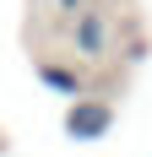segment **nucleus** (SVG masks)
Instances as JSON below:
<instances>
[{"mask_svg":"<svg viewBox=\"0 0 152 157\" xmlns=\"http://www.w3.org/2000/svg\"><path fill=\"white\" fill-rule=\"evenodd\" d=\"M109 119H114V114H109L103 103H76V109L65 114V130H71L76 141H98V136L109 130Z\"/></svg>","mask_w":152,"mask_h":157,"instance_id":"nucleus-1","label":"nucleus"},{"mask_svg":"<svg viewBox=\"0 0 152 157\" xmlns=\"http://www.w3.org/2000/svg\"><path fill=\"white\" fill-rule=\"evenodd\" d=\"M76 44L87 49V54H98V49H103V22H98V16H82V22H76Z\"/></svg>","mask_w":152,"mask_h":157,"instance_id":"nucleus-2","label":"nucleus"},{"mask_svg":"<svg viewBox=\"0 0 152 157\" xmlns=\"http://www.w3.org/2000/svg\"><path fill=\"white\" fill-rule=\"evenodd\" d=\"M44 81L54 87V92H76V76H71V71H60V65H44Z\"/></svg>","mask_w":152,"mask_h":157,"instance_id":"nucleus-3","label":"nucleus"},{"mask_svg":"<svg viewBox=\"0 0 152 157\" xmlns=\"http://www.w3.org/2000/svg\"><path fill=\"white\" fill-rule=\"evenodd\" d=\"M60 6H65V11H76V0H60Z\"/></svg>","mask_w":152,"mask_h":157,"instance_id":"nucleus-4","label":"nucleus"}]
</instances>
